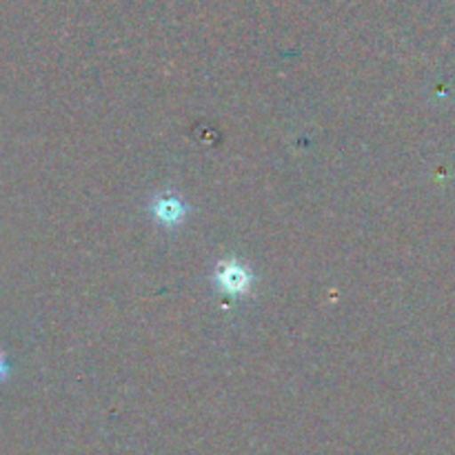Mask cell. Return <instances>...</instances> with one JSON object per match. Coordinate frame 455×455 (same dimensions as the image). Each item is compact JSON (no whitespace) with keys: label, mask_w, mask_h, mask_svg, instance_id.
Masks as SVG:
<instances>
[{"label":"cell","mask_w":455,"mask_h":455,"mask_svg":"<svg viewBox=\"0 0 455 455\" xmlns=\"http://www.w3.org/2000/svg\"><path fill=\"white\" fill-rule=\"evenodd\" d=\"M4 376H7V364H4V360L0 358V380H3Z\"/></svg>","instance_id":"3"},{"label":"cell","mask_w":455,"mask_h":455,"mask_svg":"<svg viewBox=\"0 0 455 455\" xmlns=\"http://www.w3.org/2000/svg\"><path fill=\"white\" fill-rule=\"evenodd\" d=\"M216 284L220 287L222 293L227 296H243L251 287V274L244 265L234 260H227L218 267L216 271Z\"/></svg>","instance_id":"1"},{"label":"cell","mask_w":455,"mask_h":455,"mask_svg":"<svg viewBox=\"0 0 455 455\" xmlns=\"http://www.w3.org/2000/svg\"><path fill=\"white\" fill-rule=\"evenodd\" d=\"M187 207L178 196H163L154 203V218L164 227H176L185 220Z\"/></svg>","instance_id":"2"}]
</instances>
